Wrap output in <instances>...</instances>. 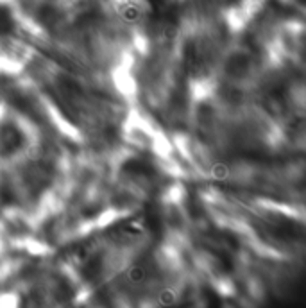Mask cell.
Wrapping results in <instances>:
<instances>
[{"instance_id":"1","label":"cell","mask_w":306,"mask_h":308,"mask_svg":"<svg viewBox=\"0 0 306 308\" xmlns=\"http://www.w3.org/2000/svg\"><path fill=\"white\" fill-rule=\"evenodd\" d=\"M14 27L13 14L6 6H0V34H8Z\"/></svg>"},{"instance_id":"2","label":"cell","mask_w":306,"mask_h":308,"mask_svg":"<svg viewBox=\"0 0 306 308\" xmlns=\"http://www.w3.org/2000/svg\"><path fill=\"white\" fill-rule=\"evenodd\" d=\"M147 2H149L154 9H163V6H165L166 0H147Z\"/></svg>"}]
</instances>
